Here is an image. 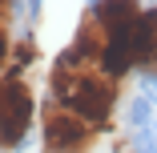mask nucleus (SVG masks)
Wrapping results in <instances>:
<instances>
[{
  "mask_svg": "<svg viewBox=\"0 0 157 153\" xmlns=\"http://www.w3.org/2000/svg\"><path fill=\"white\" fill-rule=\"evenodd\" d=\"M121 93H125V81L105 73L101 65H89L77 52H60L56 65L48 73V97L60 101L65 109H73L81 121H89L93 129H109L113 117H117V105H121Z\"/></svg>",
  "mask_w": 157,
  "mask_h": 153,
  "instance_id": "obj_1",
  "label": "nucleus"
},
{
  "mask_svg": "<svg viewBox=\"0 0 157 153\" xmlns=\"http://www.w3.org/2000/svg\"><path fill=\"white\" fill-rule=\"evenodd\" d=\"M101 141V129L81 121L73 109L44 97L40 105V149L44 153H93Z\"/></svg>",
  "mask_w": 157,
  "mask_h": 153,
  "instance_id": "obj_2",
  "label": "nucleus"
},
{
  "mask_svg": "<svg viewBox=\"0 0 157 153\" xmlns=\"http://www.w3.org/2000/svg\"><path fill=\"white\" fill-rule=\"evenodd\" d=\"M36 121V97L24 77L4 73L0 77V149H16Z\"/></svg>",
  "mask_w": 157,
  "mask_h": 153,
  "instance_id": "obj_3",
  "label": "nucleus"
},
{
  "mask_svg": "<svg viewBox=\"0 0 157 153\" xmlns=\"http://www.w3.org/2000/svg\"><path fill=\"white\" fill-rule=\"evenodd\" d=\"M133 65L145 77H157V8H145L133 24Z\"/></svg>",
  "mask_w": 157,
  "mask_h": 153,
  "instance_id": "obj_4",
  "label": "nucleus"
},
{
  "mask_svg": "<svg viewBox=\"0 0 157 153\" xmlns=\"http://www.w3.org/2000/svg\"><path fill=\"white\" fill-rule=\"evenodd\" d=\"M69 52H77L81 60H89V65H101V56H105V28H101V20L93 16V12L81 16L77 36H73Z\"/></svg>",
  "mask_w": 157,
  "mask_h": 153,
  "instance_id": "obj_5",
  "label": "nucleus"
},
{
  "mask_svg": "<svg viewBox=\"0 0 157 153\" xmlns=\"http://www.w3.org/2000/svg\"><path fill=\"white\" fill-rule=\"evenodd\" d=\"M40 56V48H36V40L33 36H16V44H12V60H8V73H24L28 65H33V60Z\"/></svg>",
  "mask_w": 157,
  "mask_h": 153,
  "instance_id": "obj_6",
  "label": "nucleus"
},
{
  "mask_svg": "<svg viewBox=\"0 0 157 153\" xmlns=\"http://www.w3.org/2000/svg\"><path fill=\"white\" fill-rule=\"evenodd\" d=\"M8 20L12 16H0V73H8V60H12V33H8Z\"/></svg>",
  "mask_w": 157,
  "mask_h": 153,
  "instance_id": "obj_7",
  "label": "nucleus"
},
{
  "mask_svg": "<svg viewBox=\"0 0 157 153\" xmlns=\"http://www.w3.org/2000/svg\"><path fill=\"white\" fill-rule=\"evenodd\" d=\"M12 4L16 0H0V16H12Z\"/></svg>",
  "mask_w": 157,
  "mask_h": 153,
  "instance_id": "obj_8",
  "label": "nucleus"
}]
</instances>
